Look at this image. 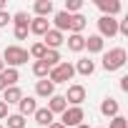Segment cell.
Masks as SVG:
<instances>
[{
    "instance_id": "2e32d148",
    "label": "cell",
    "mask_w": 128,
    "mask_h": 128,
    "mask_svg": "<svg viewBox=\"0 0 128 128\" xmlns=\"http://www.w3.org/2000/svg\"><path fill=\"white\" fill-rule=\"evenodd\" d=\"M53 118H55V116H53V113H50L48 108H38V110L33 113V120H35V123H38L40 128H48V126L53 123Z\"/></svg>"
},
{
    "instance_id": "f546056e",
    "label": "cell",
    "mask_w": 128,
    "mask_h": 128,
    "mask_svg": "<svg viewBox=\"0 0 128 128\" xmlns=\"http://www.w3.org/2000/svg\"><path fill=\"white\" fill-rule=\"evenodd\" d=\"M8 23H13V13H8V10H0V28H5Z\"/></svg>"
},
{
    "instance_id": "52a82bcc",
    "label": "cell",
    "mask_w": 128,
    "mask_h": 128,
    "mask_svg": "<svg viewBox=\"0 0 128 128\" xmlns=\"http://www.w3.org/2000/svg\"><path fill=\"white\" fill-rule=\"evenodd\" d=\"M63 43H66V35H63L60 30H55V28H50V30L43 35V45H45L48 50H58Z\"/></svg>"
},
{
    "instance_id": "4316f807",
    "label": "cell",
    "mask_w": 128,
    "mask_h": 128,
    "mask_svg": "<svg viewBox=\"0 0 128 128\" xmlns=\"http://www.w3.org/2000/svg\"><path fill=\"white\" fill-rule=\"evenodd\" d=\"M13 25H15V28H28V25H30V15H28L25 10L15 13V15H13Z\"/></svg>"
},
{
    "instance_id": "30bf717a",
    "label": "cell",
    "mask_w": 128,
    "mask_h": 128,
    "mask_svg": "<svg viewBox=\"0 0 128 128\" xmlns=\"http://www.w3.org/2000/svg\"><path fill=\"white\" fill-rule=\"evenodd\" d=\"M96 5H98V10H100L103 15H108V18H116V15L120 13V3H118V0H96Z\"/></svg>"
},
{
    "instance_id": "8d00e7d4",
    "label": "cell",
    "mask_w": 128,
    "mask_h": 128,
    "mask_svg": "<svg viewBox=\"0 0 128 128\" xmlns=\"http://www.w3.org/2000/svg\"><path fill=\"white\" fill-rule=\"evenodd\" d=\"M76 128H90V126H88V123H80V126H76Z\"/></svg>"
},
{
    "instance_id": "e0dca14e",
    "label": "cell",
    "mask_w": 128,
    "mask_h": 128,
    "mask_svg": "<svg viewBox=\"0 0 128 128\" xmlns=\"http://www.w3.org/2000/svg\"><path fill=\"white\" fill-rule=\"evenodd\" d=\"M66 45H68V50L80 53V50H86V38H83V35H78V33H70V35H68V40H66Z\"/></svg>"
},
{
    "instance_id": "d6a6232c",
    "label": "cell",
    "mask_w": 128,
    "mask_h": 128,
    "mask_svg": "<svg viewBox=\"0 0 128 128\" xmlns=\"http://www.w3.org/2000/svg\"><path fill=\"white\" fill-rule=\"evenodd\" d=\"M8 116H10V113H8V106H5L3 100H0V120H5Z\"/></svg>"
},
{
    "instance_id": "5bb4252c",
    "label": "cell",
    "mask_w": 128,
    "mask_h": 128,
    "mask_svg": "<svg viewBox=\"0 0 128 128\" xmlns=\"http://www.w3.org/2000/svg\"><path fill=\"white\" fill-rule=\"evenodd\" d=\"M35 96H38V98H50V96H55V86H53L48 78H43V80L35 83Z\"/></svg>"
},
{
    "instance_id": "e575fe53",
    "label": "cell",
    "mask_w": 128,
    "mask_h": 128,
    "mask_svg": "<svg viewBox=\"0 0 128 128\" xmlns=\"http://www.w3.org/2000/svg\"><path fill=\"white\" fill-rule=\"evenodd\" d=\"M48 128H66V126H63V123H60V120H53V123H50V126H48Z\"/></svg>"
},
{
    "instance_id": "f35d334b",
    "label": "cell",
    "mask_w": 128,
    "mask_h": 128,
    "mask_svg": "<svg viewBox=\"0 0 128 128\" xmlns=\"http://www.w3.org/2000/svg\"><path fill=\"white\" fill-rule=\"evenodd\" d=\"M0 128H5V126H3V123H0Z\"/></svg>"
},
{
    "instance_id": "d590c367",
    "label": "cell",
    "mask_w": 128,
    "mask_h": 128,
    "mask_svg": "<svg viewBox=\"0 0 128 128\" xmlns=\"http://www.w3.org/2000/svg\"><path fill=\"white\" fill-rule=\"evenodd\" d=\"M5 70V63H3V58H0V73H3Z\"/></svg>"
},
{
    "instance_id": "603a6c76",
    "label": "cell",
    "mask_w": 128,
    "mask_h": 128,
    "mask_svg": "<svg viewBox=\"0 0 128 128\" xmlns=\"http://www.w3.org/2000/svg\"><path fill=\"white\" fill-rule=\"evenodd\" d=\"M48 73H50V66H48L45 60H35V63H33V76H35V78L43 80V78H48Z\"/></svg>"
},
{
    "instance_id": "9c48e42d",
    "label": "cell",
    "mask_w": 128,
    "mask_h": 128,
    "mask_svg": "<svg viewBox=\"0 0 128 128\" xmlns=\"http://www.w3.org/2000/svg\"><path fill=\"white\" fill-rule=\"evenodd\" d=\"M50 30V20L48 18H30V25H28V33H33V35H45Z\"/></svg>"
},
{
    "instance_id": "8fae6325",
    "label": "cell",
    "mask_w": 128,
    "mask_h": 128,
    "mask_svg": "<svg viewBox=\"0 0 128 128\" xmlns=\"http://www.w3.org/2000/svg\"><path fill=\"white\" fill-rule=\"evenodd\" d=\"M118 110H120V106H118V100H116V98L106 96V98L100 100V113H103L106 118H116V116H118Z\"/></svg>"
},
{
    "instance_id": "4fadbf2b",
    "label": "cell",
    "mask_w": 128,
    "mask_h": 128,
    "mask_svg": "<svg viewBox=\"0 0 128 128\" xmlns=\"http://www.w3.org/2000/svg\"><path fill=\"white\" fill-rule=\"evenodd\" d=\"M45 108H48L53 116H60L63 110L68 108V103H66V98H63V96H58V93H55V96H50V98H48V106H45Z\"/></svg>"
},
{
    "instance_id": "d6986e66",
    "label": "cell",
    "mask_w": 128,
    "mask_h": 128,
    "mask_svg": "<svg viewBox=\"0 0 128 128\" xmlns=\"http://www.w3.org/2000/svg\"><path fill=\"white\" fill-rule=\"evenodd\" d=\"M73 68H76V73H80V76H93V73H96V63H93L90 58H80Z\"/></svg>"
},
{
    "instance_id": "d4e9b609",
    "label": "cell",
    "mask_w": 128,
    "mask_h": 128,
    "mask_svg": "<svg viewBox=\"0 0 128 128\" xmlns=\"http://www.w3.org/2000/svg\"><path fill=\"white\" fill-rule=\"evenodd\" d=\"M5 120H8V128H25V126H28V120H25L20 113H10Z\"/></svg>"
},
{
    "instance_id": "5b68a950",
    "label": "cell",
    "mask_w": 128,
    "mask_h": 128,
    "mask_svg": "<svg viewBox=\"0 0 128 128\" xmlns=\"http://www.w3.org/2000/svg\"><path fill=\"white\" fill-rule=\"evenodd\" d=\"M98 35L100 38H116L118 35V20L108 18V15H100L98 18Z\"/></svg>"
},
{
    "instance_id": "6da1fadb",
    "label": "cell",
    "mask_w": 128,
    "mask_h": 128,
    "mask_svg": "<svg viewBox=\"0 0 128 128\" xmlns=\"http://www.w3.org/2000/svg\"><path fill=\"white\" fill-rule=\"evenodd\" d=\"M28 60H30V55H28V50L20 48V45H8L5 53H3L5 68H15V70H18V66H25Z\"/></svg>"
},
{
    "instance_id": "ba28073f",
    "label": "cell",
    "mask_w": 128,
    "mask_h": 128,
    "mask_svg": "<svg viewBox=\"0 0 128 128\" xmlns=\"http://www.w3.org/2000/svg\"><path fill=\"white\" fill-rule=\"evenodd\" d=\"M38 110V100L33 98V96H23L20 100H18V113L23 116V118H28V116H33Z\"/></svg>"
},
{
    "instance_id": "1f68e13d",
    "label": "cell",
    "mask_w": 128,
    "mask_h": 128,
    "mask_svg": "<svg viewBox=\"0 0 128 128\" xmlns=\"http://www.w3.org/2000/svg\"><path fill=\"white\" fill-rule=\"evenodd\" d=\"M13 33H15L18 40H25L28 38V28H13Z\"/></svg>"
},
{
    "instance_id": "9a60e30c",
    "label": "cell",
    "mask_w": 128,
    "mask_h": 128,
    "mask_svg": "<svg viewBox=\"0 0 128 128\" xmlns=\"http://www.w3.org/2000/svg\"><path fill=\"white\" fill-rule=\"evenodd\" d=\"M53 25H55V30L66 33V30L70 28V15H68L66 10H58V13H53Z\"/></svg>"
},
{
    "instance_id": "8992f818",
    "label": "cell",
    "mask_w": 128,
    "mask_h": 128,
    "mask_svg": "<svg viewBox=\"0 0 128 128\" xmlns=\"http://www.w3.org/2000/svg\"><path fill=\"white\" fill-rule=\"evenodd\" d=\"M63 98H66L68 106H80V103L86 100V88H83L80 83H73V86H68V93L63 96Z\"/></svg>"
},
{
    "instance_id": "44dd1931",
    "label": "cell",
    "mask_w": 128,
    "mask_h": 128,
    "mask_svg": "<svg viewBox=\"0 0 128 128\" xmlns=\"http://www.w3.org/2000/svg\"><path fill=\"white\" fill-rule=\"evenodd\" d=\"M86 50L88 53H103V38L96 33V35H88L86 38Z\"/></svg>"
},
{
    "instance_id": "ffe728a7",
    "label": "cell",
    "mask_w": 128,
    "mask_h": 128,
    "mask_svg": "<svg viewBox=\"0 0 128 128\" xmlns=\"http://www.w3.org/2000/svg\"><path fill=\"white\" fill-rule=\"evenodd\" d=\"M86 25H88V20H86V15H80V13H76V15H70V33H78V35H83V30H86Z\"/></svg>"
},
{
    "instance_id": "cb8c5ba5",
    "label": "cell",
    "mask_w": 128,
    "mask_h": 128,
    "mask_svg": "<svg viewBox=\"0 0 128 128\" xmlns=\"http://www.w3.org/2000/svg\"><path fill=\"white\" fill-rule=\"evenodd\" d=\"M45 50H48V48L43 45V40H38V43H33V45L28 48V55H30V58H35V60H40V58L45 55Z\"/></svg>"
},
{
    "instance_id": "4dcf8cb0",
    "label": "cell",
    "mask_w": 128,
    "mask_h": 128,
    "mask_svg": "<svg viewBox=\"0 0 128 128\" xmlns=\"http://www.w3.org/2000/svg\"><path fill=\"white\" fill-rule=\"evenodd\" d=\"M118 35H128V18L118 20Z\"/></svg>"
},
{
    "instance_id": "f1b7e54d",
    "label": "cell",
    "mask_w": 128,
    "mask_h": 128,
    "mask_svg": "<svg viewBox=\"0 0 128 128\" xmlns=\"http://www.w3.org/2000/svg\"><path fill=\"white\" fill-rule=\"evenodd\" d=\"M108 128H128V118H123V116L118 113L116 118H110V120H108Z\"/></svg>"
},
{
    "instance_id": "7c38bea8",
    "label": "cell",
    "mask_w": 128,
    "mask_h": 128,
    "mask_svg": "<svg viewBox=\"0 0 128 128\" xmlns=\"http://www.w3.org/2000/svg\"><path fill=\"white\" fill-rule=\"evenodd\" d=\"M33 10H35V18H48V15L55 13L53 0H35V3H33Z\"/></svg>"
},
{
    "instance_id": "7402d4cb",
    "label": "cell",
    "mask_w": 128,
    "mask_h": 128,
    "mask_svg": "<svg viewBox=\"0 0 128 128\" xmlns=\"http://www.w3.org/2000/svg\"><path fill=\"white\" fill-rule=\"evenodd\" d=\"M0 78H3V83L10 88V86H18V80H20V73H18L15 68H5L3 73H0Z\"/></svg>"
},
{
    "instance_id": "3957f363",
    "label": "cell",
    "mask_w": 128,
    "mask_h": 128,
    "mask_svg": "<svg viewBox=\"0 0 128 128\" xmlns=\"http://www.w3.org/2000/svg\"><path fill=\"white\" fill-rule=\"evenodd\" d=\"M73 76H76V68L70 66L68 60H60L55 68H50V73H48V80L55 86V83H68V80H73Z\"/></svg>"
},
{
    "instance_id": "484cf974",
    "label": "cell",
    "mask_w": 128,
    "mask_h": 128,
    "mask_svg": "<svg viewBox=\"0 0 128 128\" xmlns=\"http://www.w3.org/2000/svg\"><path fill=\"white\" fill-rule=\"evenodd\" d=\"M40 60H45L50 68H55V66H58V63H60L63 58H60V50H45V55H43Z\"/></svg>"
},
{
    "instance_id": "ac0fdd59",
    "label": "cell",
    "mask_w": 128,
    "mask_h": 128,
    "mask_svg": "<svg viewBox=\"0 0 128 128\" xmlns=\"http://www.w3.org/2000/svg\"><path fill=\"white\" fill-rule=\"evenodd\" d=\"M20 98H23V90H20L18 86H10V88L3 90V103H5V106H13V103H18Z\"/></svg>"
},
{
    "instance_id": "7a4b0ae2",
    "label": "cell",
    "mask_w": 128,
    "mask_h": 128,
    "mask_svg": "<svg viewBox=\"0 0 128 128\" xmlns=\"http://www.w3.org/2000/svg\"><path fill=\"white\" fill-rule=\"evenodd\" d=\"M126 60H128V55H126V50L123 48H110L108 53H103V70H108V73H113V70H120L123 66H126Z\"/></svg>"
},
{
    "instance_id": "74e56055",
    "label": "cell",
    "mask_w": 128,
    "mask_h": 128,
    "mask_svg": "<svg viewBox=\"0 0 128 128\" xmlns=\"http://www.w3.org/2000/svg\"><path fill=\"white\" fill-rule=\"evenodd\" d=\"M0 10H5V0H0Z\"/></svg>"
},
{
    "instance_id": "836d02e7",
    "label": "cell",
    "mask_w": 128,
    "mask_h": 128,
    "mask_svg": "<svg viewBox=\"0 0 128 128\" xmlns=\"http://www.w3.org/2000/svg\"><path fill=\"white\" fill-rule=\"evenodd\" d=\"M120 90H123V93L128 90V76H123V78H120Z\"/></svg>"
},
{
    "instance_id": "277c9868",
    "label": "cell",
    "mask_w": 128,
    "mask_h": 128,
    "mask_svg": "<svg viewBox=\"0 0 128 128\" xmlns=\"http://www.w3.org/2000/svg\"><path fill=\"white\" fill-rule=\"evenodd\" d=\"M83 118H86V113H83L80 106H68L66 110L60 113V123L66 126V128H76V126H80Z\"/></svg>"
},
{
    "instance_id": "83f0119b",
    "label": "cell",
    "mask_w": 128,
    "mask_h": 128,
    "mask_svg": "<svg viewBox=\"0 0 128 128\" xmlns=\"http://www.w3.org/2000/svg\"><path fill=\"white\" fill-rule=\"evenodd\" d=\"M80 8H83V0H66V10L68 15H76V13H80Z\"/></svg>"
}]
</instances>
